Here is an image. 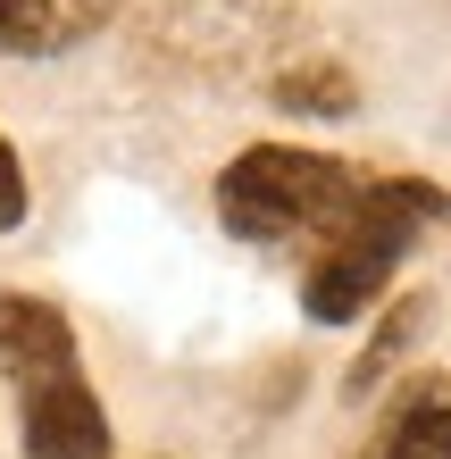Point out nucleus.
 I'll list each match as a JSON object with an SVG mask.
<instances>
[{
    "mask_svg": "<svg viewBox=\"0 0 451 459\" xmlns=\"http://www.w3.org/2000/svg\"><path fill=\"white\" fill-rule=\"evenodd\" d=\"M351 201H360V176L301 143H251L218 176V226L234 242H259V251H276L293 234H326Z\"/></svg>",
    "mask_w": 451,
    "mask_h": 459,
    "instance_id": "3",
    "label": "nucleus"
},
{
    "mask_svg": "<svg viewBox=\"0 0 451 459\" xmlns=\"http://www.w3.org/2000/svg\"><path fill=\"white\" fill-rule=\"evenodd\" d=\"M360 459H451V385H418L402 410L360 443Z\"/></svg>",
    "mask_w": 451,
    "mask_h": 459,
    "instance_id": "4",
    "label": "nucleus"
},
{
    "mask_svg": "<svg viewBox=\"0 0 451 459\" xmlns=\"http://www.w3.org/2000/svg\"><path fill=\"white\" fill-rule=\"evenodd\" d=\"M100 17V0H0V50L9 59H42V50L75 42Z\"/></svg>",
    "mask_w": 451,
    "mask_h": 459,
    "instance_id": "5",
    "label": "nucleus"
},
{
    "mask_svg": "<svg viewBox=\"0 0 451 459\" xmlns=\"http://www.w3.org/2000/svg\"><path fill=\"white\" fill-rule=\"evenodd\" d=\"M17 226H25V168H17L9 134H0V234H17Z\"/></svg>",
    "mask_w": 451,
    "mask_h": 459,
    "instance_id": "8",
    "label": "nucleus"
},
{
    "mask_svg": "<svg viewBox=\"0 0 451 459\" xmlns=\"http://www.w3.org/2000/svg\"><path fill=\"white\" fill-rule=\"evenodd\" d=\"M410 334H418V301H393V317L377 334H368V351H360V368H351V393H377V376H393L402 368V351H410Z\"/></svg>",
    "mask_w": 451,
    "mask_h": 459,
    "instance_id": "7",
    "label": "nucleus"
},
{
    "mask_svg": "<svg viewBox=\"0 0 451 459\" xmlns=\"http://www.w3.org/2000/svg\"><path fill=\"white\" fill-rule=\"evenodd\" d=\"M451 218V193L427 176H385V184H360V201L317 234V259L301 276V317L309 326H351L393 292L402 259Z\"/></svg>",
    "mask_w": 451,
    "mask_h": 459,
    "instance_id": "1",
    "label": "nucleus"
},
{
    "mask_svg": "<svg viewBox=\"0 0 451 459\" xmlns=\"http://www.w3.org/2000/svg\"><path fill=\"white\" fill-rule=\"evenodd\" d=\"M0 376L17 385L25 459H109V410L84 385L75 326L34 292H0Z\"/></svg>",
    "mask_w": 451,
    "mask_h": 459,
    "instance_id": "2",
    "label": "nucleus"
},
{
    "mask_svg": "<svg viewBox=\"0 0 451 459\" xmlns=\"http://www.w3.org/2000/svg\"><path fill=\"white\" fill-rule=\"evenodd\" d=\"M276 109H293V117H351L360 92H351V75H343L334 59H317V67H284L276 75Z\"/></svg>",
    "mask_w": 451,
    "mask_h": 459,
    "instance_id": "6",
    "label": "nucleus"
}]
</instances>
